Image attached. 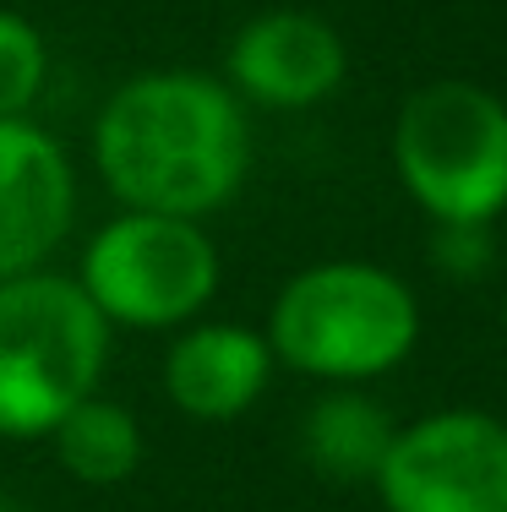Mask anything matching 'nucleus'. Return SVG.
<instances>
[{
    "instance_id": "7ed1b4c3",
    "label": "nucleus",
    "mask_w": 507,
    "mask_h": 512,
    "mask_svg": "<svg viewBox=\"0 0 507 512\" xmlns=\"http://www.w3.org/2000/svg\"><path fill=\"white\" fill-rule=\"evenodd\" d=\"M115 327L93 311L77 278H0V436L39 442L71 404L104 387Z\"/></svg>"
},
{
    "instance_id": "20e7f679",
    "label": "nucleus",
    "mask_w": 507,
    "mask_h": 512,
    "mask_svg": "<svg viewBox=\"0 0 507 512\" xmlns=\"http://www.w3.org/2000/svg\"><path fill=\"white\" fill-rule=\"evenodd\" d=\"M393 169L431 224H491L507 207V104L475 82H426L393 120Z\"/></svg>"
},
{
    "instance_id": "9d476101",
    "label": "nucleus",
    "mask_w": 507,
    "mask_h": 512,
    "mask_svg": "<svg viewBox=\"0 0 507 512\" xmlns=\"http://www.w3.org/2000/svg\"><path fill=\"white\" fill-rule=\"evenodd\" d=\"M398 425L388 420V409L371 404L355 387H333L317 404L306 409V425H300V447H306V463L328 480H377L382 458H388Z\"/></svg>"
},
{
    "instance_id": "9b49d317",
    "label": "nucleus",
    "mask_w": 507,
    "mask_h": 512,
    "mask_svg": "<svg viewBox=\"0 0 507 512\" xmlns=\"http://www.w3.org/2000/svg\"><path fill=\"white\" fill-rule=\"evenodd\" d=\"M50 447H55L60 469L77 485H93V491L126 485L142 469V453H148L137 414L104 393H88L82 404H71L60 414L50 431Z\"/></svg>"
},
{
    "instance_id": "f257e3e1",
    "label": "nucleus",
    "mask_w": 507,
    "mask_h": 512,
    "mask_svg": "<svg viewBox=\"0 0 507 512\" xmlns=\"http://www.w3.org/2000/svg\"><path fill=\"white\" fill-rule=\"evenodd\" d=\"M93 169L131 213H175L202 224L246 186V104L213 71H137L93 120Z\"/></svg>"
},
{
    "instance_id": "39448f33",
    "label": "nucleus",
    "mask_w": 507,
    "mask_h": 512,
    "mask_svg": "<svg viewBox=\"0 0 507 512\" xmlns=\"http://www.w3.org/2000/svg\"><path fill=\"white\" fill-rule=\"evenodd\" d=\"M219 246L197 218L175 213H115L88 240L77 267L82 295L110 327L180 333L219 295Z\"/></svg>"
},
{
    "instance_id": "423d86ee",
    "label": "nucleus",
    "mask_w": 507,
    "mask_h": 512,
    "mask_svg": "<svg viewBox=\"0 0 507 512\" xmlns=\"http://www.w3.org/2000/svg\"><path fill=\"white\" fill-rule=\"evenodd\" d=\"M371 485L388 512H507V425L480 409L398 425Z\"/></svg>"
},
{
    "instance_id": "ddd939ff",
    "label": "nucleus",
    "mask_w": 507,
    "mask_h": 512,
    "mask_svg": "<svg viewBox=\"0 0 507 512\" xmlns=\"http://www.w3.org/2000/svg\"><path fill=\"white\" fill-rule=\"evenodd\" d=\"M502 327H507V300H502Z\"/></svg>"
},
{
    "instance_id": "0eeeda50",
    "label": "nucleus",
    "mask_w": 507,
    "mask_h": 512,
    "mask_svg": "<svg viewBox=\"0 0 507 512\" xmlns=\"http://www.w3.org/2000/svg\"><path fill=\"white\" fill-rule=\"evenodd\" d=\"M77 224V169L33 115L0 120V278L39 273Z\"/></svg>"
},
{
    "instance_id": "1a4fd4ad",
    "label": "nucleus",
    "mask_w": 507,
    "mask_h": 512,
    "mask_svg": "<svg viewBox=\"0 0 507 512\" xmlns=\"http://www.w3.org/2000/svg\"><path fill=\"white\" fill-rule=\"evenodd\" d=\"M273 349L257 327L240 322H186L164 349V398L186 420L224 425L240 420L273 382Z\"/></svg>"
},
{
    "instance_id": "6e6552de",
    "label": "nucleus",
    "mask_w": 507,
    "mask_h": 512,
    "mask_svg": "<svg viewBox=\"0 0 507 512\" xmlns=\"http://www.w3.org/2000/svg\"><path fill=\"white\" fill-rule=\"evenodd\" d=\"M349 71V50L333 22L311 11H262L229 39L224 82L240 104L311 109L333 99Z\"/></svg>"
},
{
    "instance_id": "f8f14e48",
    "label": "nucleus",
    "mask_w": 507,
    "mask_h": 512,
    "mask_svg": "<svg viewBox=\"0 0 507 512\" xmlns=\"http://www.w3.org/2000/svg\"><path fill=\"white\" fill-rule=\"evenodd\" d=\"M50 82V44L22 11L0 6V120H17L39 104Z\"/></svg>"
},
{
    "instance_id": "f03ea898",
    "label": "nucleus",
    "mask_w": 507,
    "mask_h": 512,
    "mask_svg": "<svg viewBox=\"0 0 507 512\" xmlns=\"http://www.w3.org/2000/svg\"><path fill=\"white\" fill-rule=\"evenodd\" d=\"M262 338L289 371L355 387L409 360L420 338V300L388 267L333 256L300 267L279 289Z\"/></svg>"
}]
</instances>
